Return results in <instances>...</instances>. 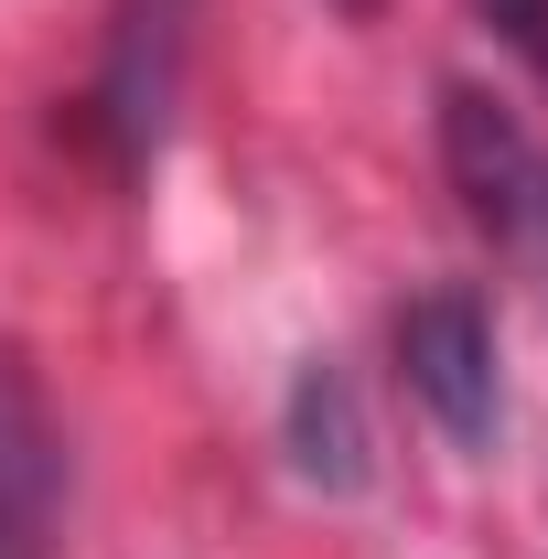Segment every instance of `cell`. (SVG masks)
<instances>
[{
  "instance_id": "2",
  "label": "cell",
  "mask_w": 548,
  "mask_h": 559,
  "mask_svg": "<svg viewBox=\"0 0 548 559\" xmlns=\"http://www.w3.org/2000/svg\"><path fill=\"white\" fill-rule=\"evenodd\" d=\"M398 377H409V399L463 452H484L495 430H505V377H495V323H484L474 290H419L409 312H398Z\"/></svg>"
},
{
  "instance_id": "3",
  "label": "cell",
  "mask_w": 548,
  "mask_h": 559,
  "mask_svg": "<svg viewBox=\"0 0 548 559\" xmlns=\"http://www.w3.org/2000/svg\"><path fill=\"white\" fill-rule=\"evenodd\" d=\"M55 506H65V430L44 409L33 366L0 345V559H33L55 538Z\"/></svg>"
},
{
  "instance_id": "1",
  "label": "cell",
  "mask_w": 548,
  "mask_h": 559,
  "mask_svg": "<svg viewBox=\"0 0 548 559\" xmlns=\"http://www.w3.org/2000/svg\"><path fill=\"white\" fill-rule=\"evenodd\" d=\"M441 162H452L463 215L495 237V259L548 290V151L527 140V119L474 86H441Z\"/></svg>"
},
{
  "instance_id": "4",
  "label": "cell",
  "mask_w": 548,
  "mask_h": 559,
  "mask_svg": "<svg viewBox=\"0 0 548 559\" xmlns=\"http://www.w3.org/2000/svg\"><path fill=\"white\" fill-rule=\"evenodd\" d=\"M183 11L194 0H119V33H108V75H97V119L119 151H151L172 119V75H183Z\"/></svg>"
},
{
  "instance_id": "5",
  "label": "cell",
  "mask_w": 548,
  "mask_h": 559,
  "mask_svg": "<svg viewBox=\"0 0 548 559\" xmlns=\"http://www.w3.org/2000/svg\"><path fill=\"white\" fill-rule=\"evenodd\" d=\"M290 452H301V474L323 495H355L366 485V419H355V388H344V366H301V388H290Z\"/></svg>"
},
{
  "instance_id": "6",
  "label": "cell",
  "mask_w": 548,
  "mask_h": 559,
  "mask_svg": "<svg viewBox=\"0 0 548 559\" xmlns=\"http://www.w3.org/2000/svg\"><path fill=\"white\" fill-rule=\"evenodd\" d=\"M474 11H484V22H495V33H505V44H516V55L548 75V0H474Z\"/></svg>"
}]
</instances>
